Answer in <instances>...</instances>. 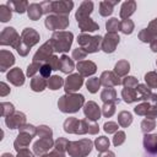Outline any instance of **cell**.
<instances>
[{
	"label": "cell",
	"instance_id": "48",
	"mask_svg": "<svg viewBox=\"0 0 157 157\" xmlns=\"http://www.w3.org/2000/svg\"><path fill=\"white\" fill-rule=\"evenodd\" d=\"M52 130L50 128L45 126V125H42V126H38L37 128V135L39 137H52Z\"/></svg>",
	"mask_w": 157,
	"mask_h": 157
},
{
	"label": "cell",
	"instance_id": "40",
	"mask_svg": "<svg viewBox=\"0 0 157 157\" xmlns=\"http://www.w3.org/2000/svg\"><path fill=\"white\" fill-rule=\"evenodd\" d=\"M119 21L118 18H110L105 22V28H107V33H117V31L119 29Z\"/></svg>",
	"mask_w": 157,
	"mask_h": 157
},
{
	"label": "cell",
	"instance_id": "28",
	"mask_svg": "<svg viewBox=\"0 0 157 157\" xmlns=\"http://www.w3.org/2000/svg\"><path fill=\"white\" fill-rule=\"evenodd\" d=\"M101 99H102L104 103H115V102L118 101L115 90L112 88V87H108V88L103 90L102 93H101Z\"/></svg>",
	"mask_w": 157,
	"mask_h": 157
},
{
	"label": "cell",
	"instance_id": "1",
	"mask_svg": "<svg viewBox=\"0 0 157 157\" xmlns=\"http://www.w3.org/2000/svg\"><path fill=\"white\" fill-rule=\"evenodd\" d=\"M64 130L69 134H97L99 129L94 121L88 119L78 120L76 118H67L64 121Z\"/></svg>",
	"mask_w": 157,
	"mask_h": 157
},
{
	"label": "cell",
	"instance_id": "63",
	"mask_svg": "<svg viewBox=\"0 0 157 157\" xmlns=\"http://www.w3.org/2000/svg\"><path fill=\"white\" fill-rule=\"evenodd\" d=\"M156 64H157V63H156Z\"/></svg>",
	"mask_w": 157,
	"mask_h": 157
},
{
	"label": "cell",
	"instance_id": "32",
	"mask_svg": "<svg viewBox=\"0 0 157 157\" xmlns=\"http://www.w3.org/2000/svg\"><path fill=\"white\" fill-rule=\"evenodd\" d=\"M75 65H74V61L67 56V55H63L60 58V70L64 72V74H69L74 70Z\"/></svg>",
	"mask_w": 157,
	"mask_h": 157
},
{
	"label": "cell",
	"instance_id": "3",
	"mask_svg": "<svg viewBox=\"0 0 157 157\" xmlns=\"http://www.w3.org/2000/svg\"><path fill=\"white\" fill-rule=\"evenodd\" d=\"M72 33L71 32H65V31H59V32H54L52 38H50V44L54 49V52H59V53H65L70 49L71 44H72Z\"/></svg>",
	"mask_w": 157,
	"mask_h": 157
},
{
	"label": "cell",
	"instance_id": "58",
	"mask_svg": "<svg viewBox=\"0 0 157 157\" xmlns=\"http://www.w3.org/2000/svg\"><path fill=\"white\" fill-rule=\"evenodd\" d=\"M17 157H34V156L32 155V152H31L28 148H23V150L18 151Z\"/></svg>",
	"mask_w": 157,
	"mask_h": 157
},
{
	"label": "cell",
	"instance_id": "41",
	"mask_svg": "<svg viewBox=\"0 0 157 157\" xmlns=\"http://www.w3.org/2000/svg\"><path fill=\"white\" fill-rule=\"evenodd\" d=\"M101 86V81L97 78V77H92V78H88V81L86 82V87L87 90L91 92V93H96L98 91Z\"/></svg>",
	"mask_w": 157,
	"mask_h": 157
},
{
	"label": "cell",
	"instance_id": "31",
	"mask_svg": "<svg viewBox=\"0 0 157 157\" xmlns=\"http://www.w3.org/2000/svg\"><path fill=\"white\" fill-rule=\"evenodd\" d=\"M121 96L124 98V101L126 103H132V102H136L139 101V96H137V92H136V88H124L121 91Z\"/></svg>",
	"mask_w": 157,
	"mask_h": 157
},
{
	"label": "cell",
	"instance_id": "51",
	"mask_svg": "<svg viewBox=\"0 0 157 157\" xmlns=\"http://www.w3.org/2000/svg\"><path fill=\"white\" fill-rule=\"evenodd\" d=\"M52 66L48 64V63H45V64H42V66H40V70H39V74H40V76L42 77H49L50 76V72H52Z\"/></svg>",
	"mask_w": 157,
	"mask_h": 157
},
{
	"label": "cell",
	"instance_id": "21",
	"mask_svg": "<svg viewBox=\"0 0 157 157\" xmlns=\"http://www.w3.org/2000/svg\"><path fill=\"white\" fill-rule=\"evenodd\" d=\"M7 80L15 86H22L25 83V75L21 71V69L15 67L10 70V72L7 74Z\"/></svg>",
	"mask_w": 157,
	"mask_h": 157
},
{
	"label": "cell",
	"instance_id": "43",
	"mask_svg": "<svg viewBox=\"0 0 157 157\" xmlns=\"http://www.w3.org/2000/svg\"><path fill=\"white\" fill-rule=\"evenodd\" d=\"M145 81L147 83V87L150 88H156L157 87V74L151 71L145 75Z\"/></svg>",
	"mask_w": 157,
	"mask_h": 157
},
{
	"label": "cell",
	"instance_id": "42",
	"mask_svg": "<svg viewBox=\"0 0 157 157\" xmlns=\"http://www.w3.org/2000/svg\"><path fill=\"white\" fill-rule=\"evenodd\" d=\"M156 126V123H155V119H148L146 118L145 120H142L141 123V130L144 134H148L152 129H155Z\"/></svg>",
	"mask_w": 157,
	"mask_h": 157
},
{
	"label": "cell",
	"instance_id": "45",
	"mask_svg": "<svg viewBox=\"0 0 157 157\" xmlns=\"http://www.w3.org/2000/svg\"><path fill=\"white\" fill-rule=\"evenodd\" d=\"M121 83L126 87V88H136L139 86V81L137 78H135L134 76H125L124 80L121 81Z\"/></svg>",
	"mask_w": 157,
	"mask_h": 157
},
{
	"label": "cell",
	"instance_id": "13",
	"mask_svg": "<svg viewBox=\"0 0 157 157\" xmlns=\"http://www.w3.org/2000/svg\"><path fill=\"white\" fill-rule=\"evenodd\" d=\"M83 83V78L80 74H72L70 75L65 81V91L66 93H72L77 91Z\"/></svg>",
	"mask_w": 157,
	"mask_h": 157
},
{
	"label": "cell",
	"instance_id": "15",
	"mask_svg": "<svg viewBox=\"0 0 157 157\" xmlns=\"http://www.w3.org/2000/svg\"><path fill=\"white\" fill-rule=\"evenodd\" d=\"M101 85L105 86V87H112V86H119L121 83V80L119 78V76L115 72L112 71H104L101 75Z\"/></svg>",
	"mask_w": 157,
	"mask_h": 157
},
{
	"label": "cell",
	"instance_id": "14",
	"mask_svg": "<svg viewBox=\"0 0 157 157\" xmlns=\"http://www.w3.org/2000/svg\"><path fill=\"white\" fill-rule=\"evenodd\" d=\"M134 112L139 115H146L148 119H155L157 115V107L152 105L151 103H141L134 108Z\"/></svg>",
	"mask_w": 157,
	"mask_h": 157
},
{
	"label": "cell",
	"instance_id": "59",
	"mask_svg": "<svg viewBox=\"0 0 157 157\" xmlns=\"http://www.w3.org/2000/svg\"><path fill=\"white\" fill-rule=\"evenodd\" d=\"M0 86H1V92H0V96H2V97H4V96H6V94L10 92V88L7 87V85H6L5 82H1V83H0Z\"/></svg>",
	"mask_w": 157,
	"mask_h": 157
},
{
	"label": "cell",
	"instance_id": "56",
	"mask_svg": "<svg viewBox=\"0 0 157 157\" xmlns=\"http://www.w3.org/2000/svg\"><path fill=\"white\" fill-rule=\"evenodd\" d=\"M155 37L157 36V18H155L153 21H151L150 22V25H148V28H147Z\"/></svg>",
	"mask_w": 157,
	"mask_h": 157
},
{
	"label": "cell",
	"instance_id": "37",
	"mask_svg": "<svg viewBox=\"0 0 157 157\" xmlns=\"http://www.w3.org/2000/svg\"><path fill=\"white\" fill-rule=\"evenodd\" d=\"M134 29V22L131 20H123L120 23H119V31L123 32L124 34H130Z\"/></svg>",
	"mask_w": 157,
	"mask_h": 157
},
{
	"label": "cell",
	"instance_id": "47",
	"mask_svg": "<svg viewBox=\"0 0 157 157\" xmlns=\"http://www.w3.org/2000/svg\"><path fill=\"white\" fill-rule=\"evenodd\" d=\"M114 112H115V103H104V105L102 108V113L104 117L109 118L114 114Z\"/></svg>",
	"mask_w": 157,
	"mask_h": 157
},
{
	"label": "cell",
	"instance_id": "34",
	"mask_svg": "<svg viewBox=\"0 0 157 157\" xmlns=\"http://www.w3.org/2000/svg\"><path fill=\"white\" fill-rule=\"evenodd\" d=\"M130 70V65L126 60H120L115 65V69H114V72L120 77V76H125Z\"/></svg>",
	"mask_w": 157,
	"mask_h": 157
},
{
	"label": "cell",
	"instance_id": "38",
	"mask_svg": "<svg viewBox=\"0 0 157 157\" xmlns=\"http://www.w3.org/2000/svg\"><path fill=\"white\" fill-rule=\"evenodd\" d=\"M63 83H64L63 78H61L60 76H56V75L49 77V80H48V87H49L50 90H53V91L59 90V88L63 86Z\"/></svg>",
	"mask_w": 157,
	"mask_h": 157
},
{
	"label": "cell",
	"instance_id": "53",
	"mask_svg": "<svg viewBox=\"0 0 157 157\" xmlns=\"http://www.w3.org/2000/svg\"><path fill=\"white\" fill-rule=\"evenodd\" d=\"M104 131L108 132V134H113V132H117L118 130V124L114 123V121H108L104 124Z\"/></svg>",
	"mask_w": 157,
	"mask_h": 157
},
{
	"label": "cell",
	"instance_id": "20",
	"mask_svg": "<svg viewBox=\"0 0 157 157\" xmlns=\"http://www.w3.org/2000/svg\"><path fill=\"white\" fill-rule=\"evenodd\" d=\"M144 146L148 153L156 155L157 153V134H145Z\"/></svg>",
	"mask_w": 157,
	"mask_h": 157
},
{
	"label": "cell",
	"instance_id": "44",
	"mask_svg": "<svg viewBox=\"0 0 157 157\" xmlns=\"http://www.w3.org/2000/svg\"><path fill=\"white\" fill-rule=\"evenodd\" d=\"M15 113V108L11 103H7V102H2L1 103V115L7 118L10 115H12Z\"/></svg>",
	"mask_w": 157,
	"mask_h": 157
},
{
	"label": "cell",
	"instance_id": "57",
	"mask_svg": "<svg viewBox=\"0 0 157 157\" xmlns=\"http://www.w3.org/2000/svg\"><path fill=\"white\" fill-rule=\"evenodd\" d=\"M40 157H65V155H64V152H61V151H59V150H54L53 152H50V153H45V155H43V156H40Z\"/></svg>",
	"mask_w": 157,
	"mask_h": 157
},
{
	"label": "cell",
	"instance_id": "49",
	"mask_svg": "<svg viewBox=\"0 0 157 157\" xmlns=\"http://www.w3.org/2000/svg\"><path fill=\"white\" fill-rule=\"evenodd\" d=\"M40 66H42V65H40V63L33 61V63H32L31 65H28V67H27V72H26V74H27V76H29V77H31V76H33L37 71H39V70H40Z\"/></svg>",
	"mask_w": 157,
	"mask_h": 157
},
{
	"label": "cell",
	"instance_id": "17",
	"mask_svg": "<svg viewBox=\"0 0 157 157\" xmlns=\"http://www.w3.org/2000/svg\"><path fill=\"white\" fill-rule=\"evenodd\" d=\"M77 71L81 76H90L93 75L97 70V66L94 63L90 61V60H81L77 63Z\"/></svg>",
	"mask_w": 157,
	"mask_h": 157
},
{
	"label": "cell",
	"instance_id": "6",
	"mask_svg": "<svg viewBox=\"0 0 157 157\" xmlns=\"http://www.w3.org/2000/svg\"><path fill=\"white\" fill-rule=\"evenodd\" d=\"M44 25L48 29H65L69 26V17L63 15H48Z\"/></svg>",
	"mask_w": 157,
	"mask_h": 157
},
{
	"label": "cell",
	"instance_id": "33",
	"mask_svg": "<svg viewBox=\"0 0 157 157\" xmlns=\"http://www.w3.org/2000/svg\"><path fill=\"white\" fill-rule=\"evenodd\" d=\"M6 5L18 13H23L25 11H27V9L29 6V4L27 1H7Z\"/></svg>",
	"mask_w": 157,
	"mask_h": 157
},
{
	"label": "cell",
	"instance_id": "10",
	"mask_svg": "<svg viewBox=\"0 0 157 157\" xmlns=\"http://www.w3.org/2000/svg\"><path fill=\"white\" fill-rule=\"evenodd\" d=\"M119 36L117 33H107L105 37L102 40V47L101 49L105 53H113L119 43Z\"/></svg>",
	"mask_w": 157,
	"mask_h": 157
},
{
	"label": "cell",
	"instance_id": "54",
	"mask_svg": "<svg viewBox=\"0 0 157 157\" xmlns=\"http://www.w3.org/2000/svg\"><path fill=\"white\" fill-rule=\"evenodd\" d=\"M86 54H87V53H86L82 48H77V49H74V52H72V58L76 59V60H81V59H85Z\"/></svg>",
	"mask_w": 157,
	"mask_h": 157
},
{
	"label": "cell",
	"instance_id": "60",
	"mask_svg": "<svg viewBox=\"0 0 157 157\" xmlns=\"http://www.w3.org/2000/svg\"><path fill=\"white\" fill-rule=\"evenodd\" d=\"M98 157H115V155L112 151H105V152H102Z\"/></svg>",
	"mask_w": 157,
	"mask_h": 157
},
{
	"label": "cell",
	"instance_id": "61",
	"mask_svg": "<svg viewBox=\"0 0 157 157\" xmlns=\"http://www.w3.org/2000/svg\"><path fill=\"white\" fill-rule=\"evenodd\" d=\"M150 47H151V49H152V52H157V39H153V40L151 42V44H150Z\"/></svg>",
	"mask_w": 157,
	"mask_h": 157
},
{
	"label": "cell",
	"instance_id": "26",
	"mask_svg": "<svg viewBox=\"0 0 157 157\" xmlns=\"http://www.w3.org/2000/svg\"><path fill=\"white\" fill-rule=\"evenodd\" d=\"M27 13H28V17L32 20V21H37L40 18V16L43 15V9H42V5L40 4H31L27 9Z\"/></svg>",
	"mask_w": 157,
	"mask_h": 157
},
{
	"label": "cell",
	"instance_id": "27",
	"mask_svg": "<svg viewBox=\"0 0 157 157\" xmlns=\"http://www.w3.org/2000/svg\"><path fill=\"white\" fill-rule=\"evenodd\" d=\"M119 2V0H115V1H109V0H105V1H101L99 4V13L104 17L112 15L113 12V7Z\"/></svg>",
	"mask_w": 157,
	"mask_h": 157
},
{
	"label": "cell",
	"instance_id": "12",
	"mask_svg": "<svg viewBox=\"0 0 157 157\" xmlns=\"http://www.w3.org/2000/svg\"><path fill=\"white\" fill-rule=\"evenodd\" d=\"M53 52H54V49H53L50 42H47V43H44V44L39 48V50L34 54V56H33V61H37V63L47 61V60H49V59L53 56V55H52Z\"/></svg>",
	"mask_w": 157,
	"mask_h": 157
},
{
	"label": "cell",
	"instance_id": "55",
	"mask_svg": "<svg viewBox=\"0 0 157 157\" xmlns=\"http://www.w3.org/2000/svg\"><path fill=\"white\" fill-rule=\"evenodd\" d=\"M48 64L52 66L53 70H60V59L56 58V56H52L49 60H48Z\"/></svg>",
	"mask_w": 157,
	"mask_h": 157
},
{
	"label": "cell",
	"instance_id": "9",
	"mask_svg": "<svg viewBox=\"0 0 157 157\" xmlns=\"http://www.w3.org/2000/svg\"><path fill=\"white\" fill-rule=\"evenodd\" d=\"M50 6H52V12H54L55 15L67 16V13H70V11L74 7V2L72 1H50Z\"/></svg>",
	"mask_w": 157,
	"mask_h": 157
},
{
	"label": "cell",
	"instance_id": "2",
	"mask_svg": "<svg viewBox=\"0 0 157 157\" xmlns=\"http://www.w3.org/2000/svg\"><path fill=\"white\" fill-rule=\"evenodd\" d=\"M83 103L85 97L82 94L66 93L59 99L58 107L63 113H75L83 105Z\"/></svg>",
	"mask_w": 157,
	"mask_h": 157
},
{
	"label": "cell",
	"instance_id": "36",
	"mask_svg": "<svg viewBox=\"0 0 157 157\" xmlns=\"http://www.w3.org/2000/svg\"><path fill=\"white\" fill-rule=\"evenodd\" d=\"M94 145H96V148L98 151L105 152V151H108V147H109V140L105 136H99V137L96 139Z\"/></svg>",
	"mask_w": 157,
	"mask_h": 157
},
{
	"label": "cell",
	"instance_id": "30",
	"mask_svg": "<svg viewBox=\"0 0 157 157\" xmlns=\"http://www.w3.org/2000/svg\"><path fill=\"white\" fill-rule=\"evenodd\" d=\"M136 92L139 93V101H148L150 102L153 96L150 87H147L146 85H139L136 87Z\"/></svg>",
	"mask_w": 157,
	"mask_h": 157
},
{
	"label": "cell",
	"instance_id": "29",
	"mask_svg": "<svg viewBox=\"0 0 157 157\" xmlns=\"http://www.w3.org/2000/svg\"><path fill=\"white\" fill-rule=\"evenodd\" d=\"M47 86H48V81H45L44 77L42 76H34L31 81V88L34 92H42Z\"/></svg>",
	"mask_w": 157,
	"mask_h": 157
},
{
	"label": "cell",
	"instance_id": "62",
	"mask_svg": "<svg viewBox=\"0 0 157 157\" xmlns=\"http://www.w3.org/2000/svg\"><path fill=\"white\" fill-rule=\"evenodd\" d=\"M1 157H13V156H12V155H10V153H4Z\"/></svg>",
	"mask_w": 157,
	"mask_h": 157
},
{
	"label": "cell",
	"instance_id": "23",
	"mask_svg": "<svg viewBox=\"0 0 157 157\" xmlns=\"http://www.w3.org/2000/svg\"><path fill=\"white\" fill-rule=\"evenodd\" d=\"M77 23H78V27L82 32H93V31L99 29V26L90 17L80 18V20H77Z\"/></svg>",
	"mask_w": 157,
	"mask_h": 157
},
{
	"label": "cell",
	"instance_id": "7",
	"mask_svg": "<svg viewBox=\"0 0 157 157\" xmlns=\"http://www.w3.org/2000/svg\"><path fill=\"white\" fill-rule=\"evenodd\" d=\"M20 39H21V37L18 36V33L12 27L4 28L1 34H0V43H1V45H11V47L16 48V45L20 42Z\"/></svg>",
	"mask_w": 157,
	"mask_h": 157
},
{
	"label": "cell",
	"instance_id": "25",
	"mask_svg": "<svg viewBox=\"0 0 157 157\" xmlns=\"http://www.w3.org/2000/svg\"><path fill=\"white\" fill-rule=\"evenodd\" d=\"M136 10V2L134 0H128L123 2L121 9H120V17L123 20H128Z\"/></svg>",
	"mask_w": 157,
	"mask_h": 157
},
{
	"label": "cell",
	"instance_id": "24",
	"mask_svg": "<svg viewBox=\"0 0 157 157\" xmlns=\"http://www.w3.org/2000/svg\"><path fill=\"white\" fill-rule=\"evenodd\" d=\"M13 63H15V58L10 52L7 50L0 52V70L1 71H6V69L13 65Z\"/></svg>",
	"mask_w": 157,
	"mask_h": 157
},
{
	"label": "cell",
	"instance_id": "50",
	"mask_svg": "<svg viewBox=\"0 0 157 157\" xmlns=\"http://www.w3.org/2000/svg\"><path fill=\"white\" fill-rule=\"evenodd\" d=\"M67 144L69 141L64 137H59L56 141H55V150H59L61 152H64L66 148H67Z\"/></svg>",
	"mask_w": 157,
	"mask_h": 157
},
{
	"label": "cell",
	"instance_id": "39",
	"mask_svg": "<svg viewBox=\"0 0 157 157\" xmlns=\"http://www.w3.org/2000/svg\"><path fill=\"white\" fill-rule=\"evenodd\" d=\"M12 16L11 9L7 5H0V21L1 22H7Z\"/></svg>",
	"mask_w": 157,
	"mask_h": 157
},
{
	"label": "cell",
	"instance_id": "16",
	"mask_svg": "<svg viewBox=\"0 0 157 157\" xmlns=\"http://www.w3.org/2000/svg\"><path fill=\"white\" fill-rule=\"evenodd\" d=\"M83 113L87 117V119L91 120V121H96L101 117V109H99V107L94 102H92V101H90V102H87L85 104Z\"/></svg>",
	"mask_w": 157,
	"mask_h": 157
},
{
	"label": "cell",
	"instance_id": "19",
	"mask_svg": "<svg viewBox=\"0 0 157 157\" xmlns=\"http://www.w3.org/2000/svg\"><path fill=\"white\" fill-rule=\"evenodd\" d=\"M32 137H33L32 134H29V132H27V131H20L17 139H16L15 142H13V147H15V150L18 152V151L26 148V147L28 146V144L31 142Z\"/></svg>",
	"mask_w": 157,
	"mask_h": 157
},
{
	"label": "cell",
	"instance_id": "5",
	"mask_svg": "<svg viewBox=\"0 0 157 157\" xmlns=\"http://www.w3.org/2000/svg\"><path fill=\"white\" fill-rule=\"evenodd\" d=\"M102 40L103 38L101 36H88V34H80L77 38V42L80 44V47L86 52V53H96L99 50V48L102 47Z\"/></svg>",
	"mask_w": 157,
	"mask_h": 157
},
{
	"label": "cell",
	"instance_id": "11",
	"mask_svg": "<svg viewBox=\"0 0 157 157\" xmlns=\"http://www.w3.org/2000/svg\"><path fill=\"white\" fill-rule=\"evenodd\" d=\"M53 145H54V141L52 140V137H40L37 142H34L33 151L36 155L43 156L53 147Z\"/></svg>",
	"mask_w": 157,
	"mask_h": 157
},
{
	"label": "cell",
	"instance_id": "4",
	"mask_svg": "<svg viewBox=\"0 0 157 157\" xmlns=\"http://www.w3.org/2000/svg\"><path fill=\"white\" fill-rule=\"evenodd\" d=\"M92 150V141L88 139H82L80 141H70L67 144V153L71 157H85Z\"/></svg>",
	"mask_w": 157,
	"mask_h": 157
},
{
	"label": "cell",
	"instance_id": "22",
	"mask_svg": "<svg viewBox=\"0 0 157 157\" xmlns=\"http://www.w3.org/2000/svg\"><path fill=\"white\" fill-rule=\"evenodd\" d=\"M93 11V2L92 1H83L81 2V5L78 6V10L76 11V20L80 18H85V17H90V13Z\"/></svg>",
	"mask_w": 157,
	"mask_h": 157
},
{
	"label": "cell",
	"instance_id": "35",
	"mask_svg": "<svg viewBox=\"0 0 157 157\" xmlns=\"http://www.w3.org/2000/svg\"><path fill=\"white\" fill-rule=\"evenodd\" d=\"M118 123L123 128H128L132 123V115L129 112H120L118 115Z\"/></svg>",
	"mask_w": 157,
	"mask_h": 157
},
{
	"label": "cell",
	"instance_id": "46",
	"mask_svg": "<svg viewBox=\"0 0 157 157\" xmlns=\"http://www.w3.org/2000/svg\"><path fill=\"white\" fill-rule=\"evenodd\" d=\"M139 39L140 40H142V42H145V43H151L153 39H156L155 38V36L147 29V28H145V29H142L140 33H139Z\"/></svg>",
	"mask_w": 157,
	"mask_h": 157
},
{
	"label": "cell",
	"instance_id": "18",
	"mask_svg": "<svg viewBox=\"0 0 157 157\" xmlns=\"http://www.w3.org/2000/svg\"><path fill=\"white\" fill-rule=\"evenodd\" d=\"M25 121H26V117L23 113H20V112H16L12 115L5 118V123L10 129H17V128L22 126L25 124Z\"/></svg>",
	"mask_w": 157,
	"mask_h": 157
},
{
	"label": "cell",
	"instance_id": "52",
	"mask_svg": "<svg viewBox=\"0 0 157 157\" xmlns=\"http://www.w3.org/2000/svg\"><path fill=\"white\" fill-rule=\"evenodd\" d=\"M124 141H125V134H124V131H118V132H115V135H114V137H113V144H114V146H119V145H121Z\"/></svg>",
	"mask_w": 157,
	"mask_h": 157
},
{
	"label": "cell",
	"instance_id": "8",
	"mask_svg": "<svg viewBox=\"0 0 157 157\" xmlns=\"http://www.w3.org/2000/svg\"><path fill=\"white\" fill-rule=\"evenodd\" d=\"M21 42L23 45L31 48L39 42V34L33 28H25L21 33Z\"/></svg>",
	"mask_w": 157,
	"mask_h": 157
}]
</instances>
